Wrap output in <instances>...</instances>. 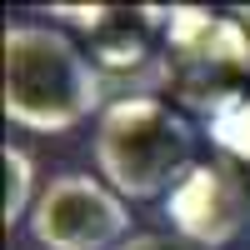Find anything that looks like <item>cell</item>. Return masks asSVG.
I'll return each mask as SVG.
<instances>
[{
  "instance_id": "6da1fadb",
  "label": "cell",
  "mask_w": 250,
  "mask_h": 250,
  "mask_svg": "<svg viewBox=\"0 0 250 250\" xmlns=\"http://www.w3.org/2000/svg\"><path fill=\"white\" fill-rule=\"evenodd\" d=\"M105 80L95 55L45 25V20H10L5 25V120L30 135H65L105 110Z\"/></svg>"
},
{
  "instance_id": "7a4b0ae2",
  "label": "cell",
  "mask_w": 250,
  "mask_h": 250,
  "mask_svg": "<svg viewBox=\"0 0 250 250\" xmlns=\"http://www.w3.org/2000/svg\"><path fill=\"white\" fill-rule=\"evenodd\" d=\"M95 175L125 200L170 195L195 165V125L160 95H115L95 120Z\"/></svg>"
},
{
  "instance_id": "3957f363",
  "label": "cell",
  "mask_w": 250,
  "mask_h": 250,
  "mask_svg": "<svg viewBox=\"0 0 250 250\" xmlns=\"http://www.w3.org/2000/svg\"><path fill=\"white\" fill-rule=\"evenodd\" d=\"M25 230L40 250H115L135 235L130 200L115 195L100 175H85V170L50 175Z\"/></svg>"
},
{
  "instance_id": "277c9868",
  "label": "cell",
  "mask_w": 250,
  "mask_h": 250,
  "mask_svg": "<svg viewBox=\"0 0 250 250\" xmlns=\"http://www.w3.org/2000/svg\"><path fill=\"white\" fill-rule=\"evenodd\" d=\"M170 230L195 250H220L250 225V180L235 160H195L185 180L165 195Z\"/></svg>"
},
{
  "instance_id": "5b68a950",
  "label": "cell",
  "mask_w": 250,
  "mask_h": 250,
  "mask_svg": "<svg viewBox=\"0 0 250 250\" xmlns=\"http://www.w3.org/2000/svg\"><path fill=\"white\" fill-rule=\"evenodd\" d=\"M40 170H35V155L25 150V145L5 140V225L15 230V225H25L35 200H40Z\"/></svg>"
},
{
  "instance_id": "8992f818",
  "label": "cell",
  "mask_w": 250,
  "mask_h": 250,
  "mask_svg": "<svg viewBox=\"0 0 250 250\" xmlns=\"http://www.w3.org/2000/svg\"><path fill=\"white\" fill-rule=\"evenodd\" d=\"M205 130L220 145L225 160H250V100L245 95H215L210 115H205Z\"/></svg>"
},
{
  "instance_id": "52a82bcc",
  "label": "cell",
  "mask_w": 250,
  "mask_h": 250,
  "mask_svg": "<svg viewBox=\"0 0 250 250\" xmlns=\"http://www.w3.org/2000/svg\"><path fill=\"white\" fill-rule=\"evenodd\" d=\"M225 30H230V70H250V5L225 10Z\"/></svg>"
},
{
  "instance_id": "ba28073f",
  "label": "cell",
  "mask_w": 250,
  "mask_h": 250,
  "mask_svg": "<svg viewBox=\"0 0 250 250\" xmlns=\"http://www.w3.org/2000/svg\"><path fill=\"white\" fill-rule=\"evenodd\" d=\"M50 20H70V25H80V30H105V20H110V10H100V5H50L45 10Z\"/></svg>"
},
{
  "instance_id": "9c48e42d",
  "label": "cell",
  "mask_w": 250,
  "mask_h": 250,
  "mask_svg": "<svg viewBox=\"0 0 250 250\" xmlns=\"http://www.w3.org/2000/svg\"><path fill=\"white\" fill-rule=\"evenodd\" d=\"M115 250H195V245H185L175 230H135L125 245H115Z\"/></svg>"
}]
</instances>
